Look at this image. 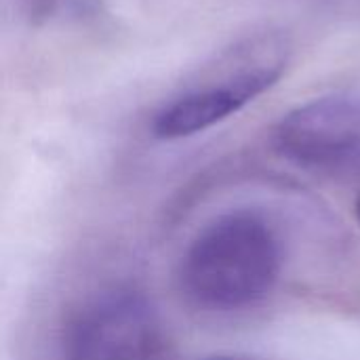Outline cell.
I'll use <instances>...</instances> for the list:
<instances>
[{
  "instance_id": "cell-1",
  "label": "cell",
  "mask_w": 360,
  "mask_h": 360,
  "mask_svg": "<svg viewBox=\"0 0 360 360\" xmlns=\"http://www.w3.org/2000/svg\"><path fill=\"white\" fill-rule=\"evenodd\" d=\"M281 264V238L270 219L253 209H234L211 219L192 238L179 278L196 306L236 312L268 297Z\"/></svg>"
},
{
  "instance_id": "cell-5",
  "label": "cell",
  "mask_w": 360,
  "mask_h": 360,
  "mask_svg": "<svg viewBox=\"0 0 360 360\" xmlns=\"http://www.w3.org/2000/svg\"><path fill=\"white\" fill-rule=\"evenodd\" d=\"M202 360H251V359H245V356H232V354H217V356H209V359H202Z\"/></svg>"
},
{
  "instance_id": "cell-3",
  "label": "cell",
  "mask_w": 360,
  "mask_h": 360,
  "mask_svg": "<svg viewBox=\"0 0 360 360\" xmlns=\"http://www.w3.org/2000/svg\"><path fill=\"white\" fill-rule=\"evenodd\" d=\"M165 325L135 291H114L91 302L70 325L65 360H165Z\"/></svg>"
},
{
  "instance_id": "cell-6",
  "label": "cell",
  "mask_w": 360,
  "mask_h": 360,
  "mask_svg": "<svg viewBox=\"0 0 360 360\" xmlns=\"http://www.w3.org/2000/svg\"><path fill=\"white\" fill-rule=\"evenodd\" d=\"M356 217H359V221H360V196H359V200H356Z\"/></svg>"
},
{
  "instance_id": "cell-2",
  "label": "cell",
  "mask_w": 360,
  "mask_h": 360,
  "mask_svg": "<svg viewBox=\"0 0 360 360\" xmlns=\"http://www.w3.org/2000/svg\"><path fill=\"white\" fill-rule=\"evenodd\" d=\"M289 57L291 44L278 32L247 40L238 49L230 72L179 95L156 114L152 122L154 137L173 141L219 124L274 86Z\"/></svg>"
},
{
  "instance_id": "cell-4",
  "label": "cell",
  "mask_w": 360,
  "mask_h": 360,
  "mask_svg": "<svg viewBox=\"0 0 360 360\" xmlns=\"http://www.w3.org/2000/svg\"><path fill=\"white\" fill-rule=\"evenodd\" d=\"M274 148L314 171L360 169V97L331 95L291 110L274 129Z\"/></svg>"
}]
</instances>
